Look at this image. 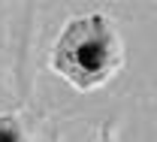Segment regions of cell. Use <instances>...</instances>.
<instances>
[{"instance_id":"1","label":"cell","mask_w":157,"mask_h":142,"mask_svg":"<svg viewBox=\"0 0 157 142\" xmlns=\"http://www.w3.org/2000/svg\"><path fill=\"white\" fill-rule=\"evenodd\" d=\"M124 61V42L103 15H82L70 21L52 52V67L70 85L91 91L112 79Z\"/></svg>"},{"instance_id":"2","label":"cell","mask_w":157,"mask_h":142,"mask_svg":"<svg viewBox=\"0 0 157 142\" xmlns=\"http://www.w3.org/2000/svg\"><path fill=\"white\" fill-rule=\"evenodd\" d=\"M0 142H27V133L15 115H0Z\"/></svg>"},{"instance_id":"3","label":"cell","mask_w":157,"mask_h":142,"mask_svg":"<svg viewBox=\"0 0 157 142\" xmlns=\"http://www.w3.org/2000/svg\"><path fill=\"white\" fill-rule=\"evenodd\" d=\"M103 142H109V139H103Z\"/></svg>"}]
</instances>
